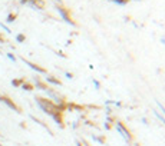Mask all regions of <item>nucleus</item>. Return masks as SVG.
Returning a JSON list of instances; mask_svg holds the SVG:
<instances>
[{"instance_id":"3","label":"nucleus","mask_w":165,"mask_h":146,"mask_svg":"<svg viewBox=\"0 0 165 146\" xmlns=\"http://www.w3.org/2000/svg\"><path fill=\"white\" fill-rule=\"evenodd\" d=\"M66 109H71V110H78V112H83L86 110V105H79V103H73V102H68Z\"/></svg>"},{"instance_id":"1","label":"nucleus","mask_w":165,"mask_h":146,"mask_svg":"<svg viewBox=\"0 0 165 146\" xmlns=\"http://www.w3.org/2000/svg\"><path fill=\"white\" fill-rule=\"evenodd\" d=\"M115 126L118 127L119 133H122V136L125 137L129 143H132V142L135 141V137H134V135H132V132L129 130V127L127 126V123H125V122H122V120H116Z\"/></svg>"},{"instance_id":"7","label":"nucleus","mask_w":165,"mask_h":146,"mask_svg":"<svg viewBox=\"0 0 165 146\" xmlns=\"http://www.w3.org/2000/svg\"><path fill=\"white\" fill-rule=\"evenodd\" d=\"M105 127H106V129H112V127H113V125H111V123H109V122H106V126H105Z\"/></svg>"},{"instance_id":"6","label":"nucleus","mask_w":165,"mask_h":146,"mask_svg":"<svg viewBox=\"0 0 165 146\" xmlns=\"http://www.w3.org/2000/svg\"><path fill=\"white\" fill-rule=\"evenodd\" d=\"M24 89L32 90V89H33V86H32V85H29V83H26V85H24Z\"/></svg>"},{"instance_id":"4","label":"nucleus","mask_w":165,"mask_h":146,"mask_svg":"<svg viewBox=\"0 0 165 146\" xmlns=\"http://www.w3.org/2000/svg\"><path fill=\"white\" fill-rule=\"evenodd\" d=\"M47 80H49L50 83H55V85H59V86L62 85V82L57 79V77H55V76H49V77H47Z\"/></svg>"},{"instance_id":"5","label":"nucleus","mask_w":165,"mask_h":146,"mask_svg":"<svg viewBox=\"0 0 165 146\" xmlns=\"http://www.w3.org/2000/svg\"><path fill=\"white\" fill-rule=\"evenodd\" d=\"M96 141H98L99 143H105V142H106V139H105V136H99V137H96Z\"/></svg>"},{"instance_id":"2","label":"nucleus","mask_w":165,"mask_h":146,"mask_svg":"<svg viewBox=\"0 0 165 146\" xmlns=\"http://www.w3.org/2000/svg\"><path fill=\"white\" fill-rule=\"evenodd\" d=\"M57 9H59V12H61L62 17L65 19V22H68V23H71V24H73V26H76V22H75V20H73V17H72L71 10L68 9L66 6H63V5H59V6H57Z\"/></svg>"}]
</instances>
